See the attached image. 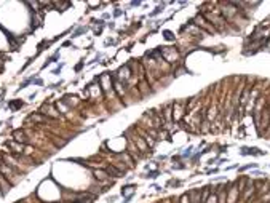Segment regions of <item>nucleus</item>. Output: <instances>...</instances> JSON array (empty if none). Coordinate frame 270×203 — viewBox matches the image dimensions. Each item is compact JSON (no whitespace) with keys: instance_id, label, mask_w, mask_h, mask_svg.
<instances>
[{"instance_id":"obj_1","label":"nucleus","mask_w":270,"mask_h":203,"mask_svg":"<svg viewBox=\"0 0 270 203\" xmlns=\"http://www.w3.org/2000/svg\"><path fill=\"white\" fill-rule=\"evenodd\" d=\"M160 50V53H162V56L168 61V62H174V59L178 58V54H176V51L173 50V48H170V47H162V48H158Z\"/></svg>"},{"instance_id":"obj_2","label":"nucleus","mask_w":270,"mask_h":203,"mask_svg":"<svg viewBox=\"0 0 270 203\" xmlns=\"http://www.w3.org/2000/svg\"><path fill=\"white\" fill-rule=\"evenodd\" d=\"M104 171L107 173V176H112V178H122V171L117 170L114 165H109V167H106Z\"/></svg>"},{"instance_id":"obj_3","label":"nucleus","mask_w":270,"mask_h":203,"mask_svg":"<svg viewBox=\"0 0 270 203\" xmlns=\"http://www.w3.org/2000/svg\"><path fill=\"white\" fill-rule=\"evenodd\" d=\"M241 154H243V155H249V154H253V155H262V152H260L259 149H256V147H243V149H241Z\"/></svg>"},{"instance_id":"obj_4","label":"nucleus","mask_w":270,"mask_h":203,"mask_svg":"<svg viewBox=\"0 0 270 203\" xmlns=\"http://www.w3.org/2000/svg\"><path fill=\"white\" fill-rule=\"evenodd\" d=\"M13 137H15L18 142H26V134H24L23 130H16V131H13Z\"/></svg>"},{"instance_id":"obj_5","label":"nucleus","mask_w":270,"mask_h":203,"mask_svg":"<svg viewBox=\"0 0 270 203\" xmlns=\"http://www.w3.org/2000/svg\"><path fill=\"white\" fill-rule=\"evenodd\" d=\"M200 195H201L200 190H192V192L189 193V198H190L193 203H200Z\"/></svg>"},{"instance_id":"obj_6","label":"nucleus","mask_w":270,"mask_h":203,"mask_svg":"<svg viewBox=\"0 0 270 203\" xmlns=\"http://www.w3.org/2000/svg\"><path fill=\"white\" fill-rule=\"evenodd\" d=\"M268 123H270V112H268V110H264V112H262V125H264V128H267Z\"/></svg>"},{"instance_id":"obj_7","label":"nucleus","mask_w":270,"mask_h":203,"mask_svg":"<svg viewBox=\"0 0 270 203\" xmlns=\"http://www.w3.org/2000/svg\"><path fill=\"white\" fill-rule=\"evenodd\" d=\"M93 174H95L98 179H106V178H107V173H106V171H101V170H99V171L95 170V171H93Z\"/></svg>"},{"instance_id":"obj_8","label":"nucleus","mask_w":270,"mask_h":203,"mask_svg":"<svg viewBox=\"0 0 270 203\" xmlns=\"http://www.w3.org/2000/svg\"><path fill=\"white\" fill-rule=\"evenodd\" d=\"M8 106H10L11 109H18V107H23L24 103H23V101H11V103L8 104Z\"/></svg>"},{"instance_id":"obj_9","label":"nucleus","mask_w":270,"mask_h":203,"mask_svg":"<svg viewBox=\"0 0 270 203\" xmlns=\"http://www.w3.org/2000/svg\"><path fill=\"white\" fill-rule=\"evenodd\" d=\"M11 147V149H15V152H23V146H19V144H15V142H10L8 144Z\"/></svg>"},{"instance_id":"obj_10","label":"nucleus","mask_w":270,"mask_h":203,"mask_svg":"<svg viewBox=\"0 0 270 203\" xmlns=\"http://www.w3.org/2000/svg\"><path fill=\"white\" fill-rule=\"evenodd\" d=\"M31 120H35V122H43V120H46V118H45V117H42V115L32 114V115H31Z\"/></svg>"},{"instance_id":"obj_11","label":"nucleus","mask_w":270,"mask_h":203,"mask_svg":"<svg viewBox=\"0 0 270 203\" xmlns=\"http://www.w3.org/2000/svg\"><path fill=\"white\" fill-rule=\"evenodd\" d=\"M163 34H165V39H166V40H174V35H173V32H170V31H165Z\"/></svg>"},{"instance_id":"obj_12","label":"nucleus","mask_w":270,"mask_h":203,"mask_svg":"<svg viewBox=\"0 0 270 203\" xmlns=\"http://www.w3.org/2000/svg\"><path fill=\"white\" fill-rule=\"evenodd\" d=\"M133 189H134L133 186H126V187H123V189H122V195H126V193H128V192H131Z\"/></svg>"},{"instance_id":"obj_13","label":"nucleus","mask_w":270,"mask_h":203,"mask_svg":"<svg viewBox=\"0 0 270 203\" xmlns=\"http://www.w3.org/2000/svg\"><path fill=\"white\" fill-rule=\"evenodd\" d=\"M181 203H190L189 195H182V197H181Z\"/></svg>"},{"instance_id":"obj_14","label":"nucleus","mask_w":270,"mask_h":203,"mask_svg":"<svg viewBox=\"0 0 270 203\" xmlns=\"http://www.w3.org/2000/svg\"><path fill=\"white\" fill-rule=\"evenodd\" d=\"M157 174H158V171H152L147 174V178H157Z\"/></svg>"},{"instance_id":"obj_15","label":"nucleus","mask_w":270,"mask_h":203,"mask_svg":"<svg viewBox=\"0 0 270 203\" xmlns=\"http://www.w3.org/2000/svg\"><path fill=\"white\" fill-rule=\"evenodd\" d=\"M160 11H162V8H160V6H158V8H157V10H155V11H154V13H152L150 16H155V15H158V13H160Z\"/></svg>"},{"instance_id":"obj_16","label":"nucleus","mask_w":270,"mask_h":203,"mask_svg":"<svg viewBox=\"0 0 270 203\" xmlns=\"http://www.w3.org/2000/svg\"><path fill=\"white\" fill-rule=\"evenodd\" d=\"M24 152H26V154H31V152H32V147H29V146H27Z\"/></svg>"}]
</instances>
